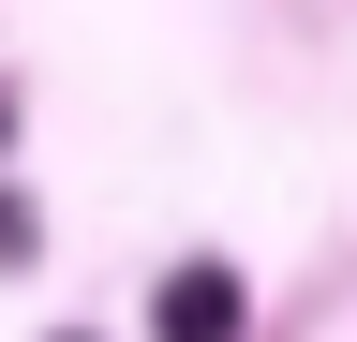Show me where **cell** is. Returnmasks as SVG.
Masks as SVG:
<instances>
[{"label":"cell","instance_id":"1","mask_svg":"<svg viewBox=\"0 0 357 342\" xmlns=\"http://www.w3.org/2000/svg\"><path fill=\"white\" fill-rule=\"evenodd\" d=\"M238 268H223V253H178L164 268V297H149V342H238Z\"/></svg>","mask_w":357,"mask_h":342}]
</instances>
